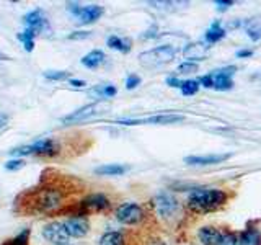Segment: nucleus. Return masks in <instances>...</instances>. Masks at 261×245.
<instances>
[{"label":"nucleus","instance_id":"f257e3e1","mask_svg":"<svg viewBox=\"0 0 261 245\" xmlns=\"http://www.w3.org/2000/svg\"><path fill=\"white\" fill-rule=\"evenodd\" d=\"M21 214H53L64 206V193L59 186L46 183L43 186L23 191L15 201Z\"/></svg>","mask_w":261,"mask_h":245},{"label":"nucleus","instance_id":"f03ea898","mask_svg":"<svg viewBox=\"0 0 261 245\" xmlns=\"http://www.w3.org/2000/svg\"><path fill=\"white\" fill-rule=\"evenodd\" d=\"M228 194L219 188H194L188 196V208L194 212H211L222 208Z\"/></svg>","mask_w":261,"mask_h":245},{"label":"nucleus","instance_id":"7ed1b4c3","mask_svg":"<svg viewBox=\"0 0 261 245\" xmlns=\"http://www.w3.org/2000/svg\"><path fill=\"white\" fill-rule=\"evenodd\" d=\"M175 56H176V49L173 46L163 44V46H157L153 49H149V51L141 53L139 54V62L147 69H157L165 64H170L175 59Z\"/></svg>","mask_w":261,"mask_h":245},{"label":"nucleus","instance_id":"20e7f679","mask_svg":"<svg viewBox=\"0 0 261 245\" xmlns=\"http://www.w3.org/2000/svg\"><path fill=\"white\" fill-rule=\"evenodd\" d=\"M57 152H59V144L51 137L39 139L31 145H21L10 151V154L15 157H23V155H47V157H53Z\"/></svg>","mask_w":261,"mask_h":245},{"label":"nucleus","instance_id":"39448f33","mask_svg":"<svg viewBox=\"0 0 261 245\" xmlns=\"http://www.w3.org/2000/svg\"><path fill=\"white\" fill-rule=\"evenodd\" d=\"M105 108H106V105L103 103V100H98L95 103L85 105V106H82V108L72 111L70 114H67V116H64L61 121L64 122V125H75V122H82L85 119L93 118L95 114L101 113Z\"/></svg>","mask_w":261,"mask_h":245},{"label":"nucleus","instance_id":"423d86ee","mask_svg":"<svg viewBox=\"0 0 261 245\" xmlns=\"http://www.w3.org/2000/svg\"><path fill=\"white\" fill-rule=\"evenodd\" d=\"M116 219L121 224L134 226V224H139L144 219V211L136 203H124L116 209Z\"/></svg>","mask_w":261,"mask_h":245},{"label":"nucleus","instance_id":"0eeeda50","mask_svg":"<svg viewBox=\"0 0 261 245\" xmlns=\"http://www.w3.org/2000/svg\"><path fill=\"white\" fill-rule=\"evenodd\" d=\"M110 208V200L103 193H93L88 194L79 203L80 216H87L88 212H101Z\"/></svg>","mask_w":261,"mask_h":245},{"label":"nucleus","instance_id":"6e6552de","mask_svg":"<svg viewBox=\"0 0 261 245\" xmlns=\"http://www.w3.org/2000/svg\"><path fill=\"white\" fill-rule=\"evenodd\" d=\"M43 237L51 242L54 245H69V234L67 231H65V226L64 223H57V220H54V223H49L43 227Z\"/></svg>","mask_w":261,"mask_h":245},{"label":"nucleus","instance_id":"1a4fd4ad","mask_svg":"<svg viewBox=\"0 0 261 245\" xmlns=\"http://www.w3.org/2000/svg\"><path fill=\"white\" fill-rule=\"evenodd\" d=\"M185 116L181 114H157V116L144 118V119H119L118 125H126V126H137V125H171V122H179L183 121Z\"/></svg>","mask_w":261,"mask_h":245},{"label":"nucleus","instance_id":"9d476101","mask_svg":"<svg viewBox=\"0 0 261 245\" xmlns=\"http://www.w3.org/2000/svg\"><path fill=\"white\" fill-rule=\"evenodd\" d=\"M237 72V65H225V67H220L217 70L211 72V77L214 80V87L216 90L220 92H225V90H230L233 87V74Z\"/></svg>","mask_w":261,"mask_h":245},{"label":"nucleus","instance_id":"9b49d317","mask_svg":"<svg viewBox=\"0 0 261 245\" xmlns=\"http://www.w3.org/2000/svg\"><path fill=\"white\" fill-rule=\"evenodd\" d=\"M153 204H155V209H157V212L162 217H173L176 214V211L179 209L178 201L168 193H160L155 196Z\"/></svg>","mask_w":261,"mask_h":245},{"label":"nucleus","instance_id":"f8f14e48","mask_svg":"<svg viewBox=\"0 0 261 245\" xmlns=\"http://www.w3.org/2000/svg\"><path fill=\"white\" fill-rule=\"evenodd\" d=\"M65 231H67L69 237H75V239H80V237H85L90 231V223L85 216H73L64 220Z\"/></svg>","mask_w":261,"mask_h":245},{"label":"nucleus","instance_id":"ddd939ff","mask_svg":"<svg viewBox=\"0 0 261 245\" xmlns=\"http://www.w3.org/2000/svg\"><path fill=\"white\" fill-rule=\"evenodd\" d=\"M227 159H230V154H207V155H188L185 157V163L188 165H216V163H222Z\"/></svg>","mask_w":261,"mask_h":245},{"label":"nucleus","instance_id":"4468645a","mask_svg":"<svg viewBox=\"0 0 261 245\" xmlns=\"http://www.w3.org/2000/svg\"><path fill=\"white\" fill-rule=\"evenodd\" d=\"M209 44L204 43V41H194V43L186 44L183 49V56L185 59H188L190 62H198L206 59V56L209 53Z\"/></svg>","mask_w":261,"mask_h":245},{"label":"nucleus","instance_id":"2eb2a0df","mask_svg":"<svg viewBox=\"0 0 261 245\" xmlns=\"http://www.w3.org/2000/svg\"><path fill=\"white\" fill-rule=\"evenodd\" d=\"M23 23L27 24V28L28 30H33V31H36L38 35L41 31H43L46 28V15L44 12L41 10V8H35V10H31L30 13H27L23 16Z\"/></svg>","mask_w":261,"mask_h":245},{"label":"nucleus","instance_id":"dca6fc26","mask_svg":"<svg viewBox=\"0 0 261 245\" xmlns=\"http://www.w3.org/2000/svg\"><path fill=\"white\" fill-rule=\"evenodd\" d=\"M105 13V8L101 5H87L82 7L80 13L77 15V21L80 24H90L95 23L96 20H100Z\"/></svg>","mask_w":261,"mask_h":245},{"label":"nucleus","instance_id":"f3484780","mask_svg":"<svg viewBox=\"0 0 261 245\" xmlns=\"http://www.w3.org/2000/svg\"><path fill=\"white\" fill-rule=\"evenodd\" d=\"M224 234L219 231L217 227L204 226L198 231V239L202 245H220L222 243Z\"/></svg>","mask_w":261,"mask_h":245},{"label":"nucleus","instance_id":"a211bd4d","mask_svg":"<svg viewBox=\"0 0 261 245\" xmlns=\"http://www.w3.org/2000/svg\"><path fill=\"white\" fill-rule=\"evenodd\" d=\"M225 35H227V31L222 27V23H220V20H216L206 30V33H204V43H207L209 46L216 44V43H219V41H222L225 38Z\"/></svg>","mask_w":261,"mask_h":245},{"label":"nucleus","instance_id":"6ab92c4d","mask_svg":"<svg viewBox=\"0 0 261 245\" xmlns=\"http://www.w3.org/2000/svg\"><path fill=\"white\" fill-rule=\"evenodd\" d=\"M127 170H129L127 165H121V163H106V165L96 167L95 174L100 177H118V175L126 174Z\"/></svg>","mask_w":261,"mask_h":245},{"label":"nucleus","instance_id":"aec40b11","mask_svg":"<svg viewBox=\"0 0 261 245\" xmlns=\"http://www.w3.org/2000/svg\"><path fill=\"white\" fill-rule=\"evenodd\" d=\"M105 61V53L100 51V49H93V51H90L88 54H85L82 57V64L85 65L87 69H96L100 67Z\"/></svg>","mask_w":261,"mask_h":245},{"label":"nucleus","instance_id":"412c9836","mask_svg":"<svg viewBox=\"0 0 261 245\" xmlns=\"http://www.w3.org/2000/svg\"><path fill=\"white\" fill-rule=\"evenodd\" d=\"M245 33L251 41H259L261 39V16L258 18H250L243 23Z\"/></svg>","mask_w":261,"mask_h":245},{"label":"nucleus","instance_id":"4be33fe9","mask_svg":"<svg viewBox=\"0 0 261 245\" xmlns=\"http://www.w3.org/2000/svg\"><path fill=\"white\" fill-rule=\"evenodd\" d=\"M106 44H108L111 49H114V51H119L124 54H127L130 51V47H133V43H130L129 38H119L116 35L110 36L108 41H106Z\"/></svg>","mask_w":261,"mask_h":245},{"label":"nucleus","instance_id":"5701e85b","mask_svg":"<svg viewBox=\"0 0 261 245\" xmlns=\"http://www.w3.org/2000/svg\"><path fill=\"white\" fill-rule=\"evenodd\" d=\"M261 242V235L256 229H247L240 234L239 245H259Z\"/></svg>","mask_w":261,"mask_h":245},{"label":"nucleus","instance_id":"b1692460","mask_svg":"<svg viewBox=\"0 0 261 245\" xmlns=\"http://www.w3.org/2000/svg\"><path fill=\"white\" fill-rule=\"evenodd\" d=\"M100 245H124V235L118 231L105 232L100 239Z\"/></svg>","mask_w":261,"mask_h":245},{"label":"nucleus","instance_id":"393cba45","mask_svg":"<svg viewBox=\"0 0 261 245\" xmlns=\"http://www.w3.org/2000/svg\"><path fill=\"white\" fill-rule=\"evenodd\" d=\"M38 35L36 31H33V30H24L23 33H20L18 38L21 43H23V46H24V51H28V53H31L33 49H35V36Z\"/></svg>","mask_w":261,"mask_h":245},{"label":"nucleus","instance_id":"a878e982","mask_svg":"<svg viewBox=\"0 0 261 245\" xmlns=\"http://www.w3.org/2000/svg\"><path fill=\"white\" fill-rule=\"evenodd\" d=\"M92 93L98 98H113L118 93V90L114 85H100V87H95L92 90Z\"/></svg>","mask_w":261,"mask_h":245},{"label":"nucleus","instance_id":"bb28decb","mask_svg":"<svg viewBox=\"0 0 261 245\" xmlns=\"http://www.w3.org/2000/svg\"><path fill=\"white\" fill-rule=\"evenodd\" d=\"M179 90H181V93L185 96H191V95H196L199 90V82L198 80H183L181 82V87H179Z\"/></svg>","mask_w":261,"mask_h":245},{"label":"nucleus","instance_id":"cd10ccee","mask_svg":"<svg viewBox=\"0 0 261 245\" xmlns=\"http://www.w3.org/2000/svg\"><path fill=\"white\" fill-rule=\"evenodd\" d=\"M30 234H31L30 229H24V231H21L13 239L4 242V245H30Z\"/></svg>","mask_w":261,"mask_h":245},{"label":"nucleus","instance_id":"c85d7f7f","mask_svg":"<svg viewBox=\"0 0 261 245\" xmlns=\"http://www.w3.org/2000/svg\"><path fill=\"white\" fill-rule=\"evenodd\" d=\"M44 77L47 80H70V72L67 70H46L44 72Z\"/></svg>","mask_w":261,"mask_h":245},{"label":"nucleus","instance_id":"c756f323","mask_svg":"<svg viewBox=\"0 0 261 245\" xmlns=\"http://www.w3.org/2000/svg\"><path fill=\"white\" fill-rule=\"evenodd\" d=\"M199 69V65L198 62H190V61H186L183 64H179L178 65V74H193V72H198Z\"/></svg>","mask_w":261,"mask_h":245},{"label":"nucleus","instance_id":"7c9ffc66","mask_svg":"<svg viewBox=\"0 0 261 245\" xmlns=\"http://www.w3.org/2000/svg\"><path fill=\"white\" fill-rule=\"evenodd\" d=\"M186 2H150V5H153L155 8H160V10H176V5H183Z\"/></svg>","mask_w":261,"mask_h":245},{"label":"nucleus","instance_id":"2f4dec72","mask_svg":"<svg viewBox=\"0 0 261 245\" xmlns=\"http://www.w3.org/2000/svg\"><path fill=\"white\" fill-rule=\"evenodd\" d=\"M141 77H139V76H136V74H130V76L126 79V88L127 90H134L136 87H139V85H141Z\"/></svg>","mask_w":261,"mask_h":245},{"label":"nucleus","instance_id":"473e14b6","mask_svg":"<svg viewBox=\"0 0 261 245\" xmlns=\"http://www.w3.org/2000/svg\"><path fill=\"white\" fill-rule=\"evenodd\" d=\"M23 167H24V160H21V159H13V160H10V162H7V163H5V168H7L8 172L20 170V168H23Z\"/></svg>","mask_w":261,"mask_h":245},{"label":"nucleus","instance_id":"72a5a7b5","mask_svg":"<svg viewBox=\"0 0 261 245\" xmlns=\"http://www.w3.org/2000/svg\"><path fill=\"white\" fill-rule=\"evenodd\" d=\"M220 245H239V237H237L235 234H224L222 237V243Z\"/></svg>","mask_w":261,"mask_h":245},{"label":"nucleus","instance_id":"f704fd0d","mask_svg":"<svg viewBox=\"0 0 261 245\" xmlns=\"http://www.w3.org/2000/svg\"><path fill=\"white\" fill-rule=\"evenodd\" d=\"M199 87H204V88H212L214 87V80H212L211 74H207V76H202L199 77Z\"/></svg>","mask_w":261,"mask_h":245},{"label":"nucleus","instance_id":"c9c22d12","mask_svg":"<svg viewBox=\"0 0 261 245\" xmlns=\"http://www.w3.org/2000/svg\"><path fill=\"white\" fill-rule=\"evenodd\" d=\"M90 35H92L90 31H73L67 38L69 39H87V38H90Z\"/></svg>","mask_w":261,"mask_h":245},{"label":"nucleus","instance_id":"e433bc0d","mask_svg":"<svg viewBox=\"0 0 261 245\" xmlns=\"http://www.w3.org/2000/svg\"><path fill=\"white\" fill-rule=\"evenodd\" d=\"M216 7H217V10H220V12H225L228 7H232L233 5V2L232 0H216Z\"/></svg>","mask_w":261,"mask_h":245},{"label":"nucleus","instance_id":"4c0bfd02","mask_svg":"<svg viewBox=\"0 0 261 245\" xmlns=\"http://www.w3.org/2000/svg\"><path fill=\"white\" fill-rule=\"evenodd\" d=\"M67 10H69L73 16H77V15L80 13V10H82V5L77 4V2H69V4H67Z\"/></svg>","mask_w":261,"mask_h":245},{"label":"nucleus","instance_id":"58836bf2","mask_svg":"<svg viewBox=\"0 0 261 245\" xmlns=\"http://www.w3.org/2000/svg\"><path fill=\"white\" fill-rule=\"evenodd\" d=\"M157 27H155V24H153V27L150 28V30H147L145 33H144V35H142V38L144 39H150V38H157L159 35H157Z\"/></svg>","mask_w":261,"mask_h":245},{"label":"nucleus","instance_id":"ea45409f","mask_svg":"<svg viewBox=\"0 0 261 245\" xmlns=\"http://www.w3.org/2000/svg\"><path fill=\"white\" fill-rule=\"evenodd\" d=\"M181 82L183 80H179L178 77H168L167 79V85L173 87V88H179V87H181Z\"/></svg>","mask_w":261,"mask_h":245},{"label":"nucleus","instance_id":"a19ab883","mask_svg":"<svg viewBox=\"0 0 261 245\" xmlns=\"http://www.w3.org/2000/svg\"><path fill=\"white\" fill-rule=\"evenodd\" d=\"M253 56V51L251 49H240V51H237V57H251Z\"/></svg>","mask_w":261,"mask_h":245},{"label":"nucleus","instance_id":"79ce46f5","mask_svg":"<svg viewBox=\"0 0 261 245\" xmlns=\"http://www.w3.org/2000/svg\"><path fill=\"white\" fill-rule=\"evenodd\" d=\"M69 84H70L72 87H75V88H82V87H85V85H87L84 80H79V79H70V80H69Z\"/></svg>","mask_w":261,"mask_h":245},{"label":"nucleus","instance_id":"37998d69","mask_svg":"<svg viewBox=\"0 0 261 245\" xmlns=\"http://www.w3.org/2000/svg\"><path fill=\"white\" fill-rule=\"evenodd\" d=\"M8 121V116H5V114H0V128H4L7 125Z\"/></svg>","mask_w":261,"mask_h":245}]
</instances>
